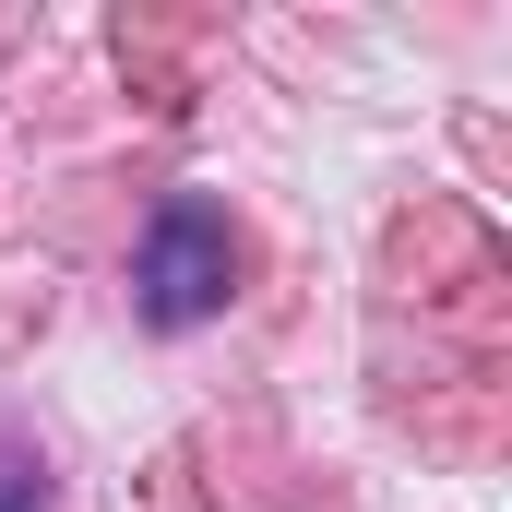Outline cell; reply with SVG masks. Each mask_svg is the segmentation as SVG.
Listing matches in <instances>:
<instances>
[{"instance_id":"obj_1","label":"cell","mask_w":512,"mask_h":512,"mask_svg":"<svg viewBox=\"0 0 512 512\" xmlns=\"http://www.w3.org/2000/svg\"><path fill=\"white\" fill-rule=\"evenodd\" d=\"M131 286H143V322H167V334L215 322V310L239 298V239H227V215H215V203H155V227H143V251H131Z\"/></svg>"},{"instance_id":"obj_2","label":"cell","mask_w":512,"mask_h":512,"mask_svg":"<svg viewBox=\"0 0 512 512\" xmlns=\"http://www.w3.org/2000/svg\"><path fill=\"white\" fill-rule=\"evenodd\" d=\"M0 512H36V477L24 465H0Z\"/></svg>"}]
</instances>
